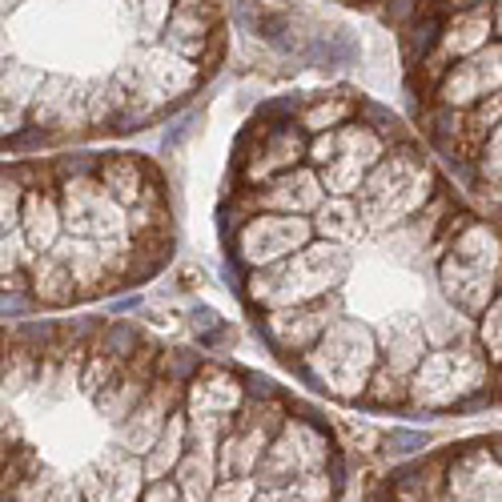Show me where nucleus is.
<instances>
[{
  "label": "nucleus",
  "mask_w": 502,
  "mask_h": 502,
  "mask_svg": "<svg viewBox=\"0 0 502 502\" xmlns=\"http://www.w3.org/2000/svg\"><path fill=\"white\" fill-rule=\"evenodd\" d=\"M266 269L269 274L253 277V293L269 306H301V301L322 298L330 285H338V277L346 274V253H342V245L317 242Z\"/></svg>",
  "instance_id": "obj_1"
},
{
  "label": "nucleus",
  "mask_w": 502,
  "mask_h": 502,
  "mask_svg": "<svg viewBox=\"0 0 502 502\" xmlns=\"http://www.w3.org/2000/svg\"><path fill=\"white\" fill-rule=\"evenodd\" d=\"M430 189V173L422 169V161L414 153H390L374 165V173L366 177V185L358 189V210L370 229H390L394 221H402L406 213H414L422 205Z\"/></svg>",
  "instance_id": "obj_2"
},
{
  "label": "nucleus",
  "mask_w": 502,
  "mask_h": 502,
  "mask_svg": "<svg viewBox=\"0 0 502 502\" xmlns=\"http://www.w3.org/2000/svg\"><path fill=\"white\" fill-rule=\"evenodd\" d=\"M61 210H65V229L73 237H89L105 250L109 261H117L125 245V205L101 185V177H73L61 193Z\"/></svg>",
  "instance_id": "obj_3"
},
{
  "label": "nucleus",
  "mask_w": 502,
  "mask_h": 502,
  "mask_svg": "<svg viewBox=\"0 0 502 502\" xmlns=\"http://www.w3.org/2000/svg\"><path fill=\"white\" fill-rule=\"evenodd\" d=\"M374 366V338L366 325L358 322H338L333 330L322 333V346L314 350V370L330 390L338 394H358L366 390V374Z\"/></svg>",
  "instance_id": "obj_4"
},
{
  "label": "nucleus",
  "mask_w": 502,
  "mask_h": 502,
  "mask_svg": "<svg viewBox=\"0 0 502 502\" xmlns=\"http://www.w3.org/2000/svg\"><path fill=\"white\" fill-rule=\"evenodd\" d=\"M494 266H498V250H494L486 229H466L462 242L454 245L450 261L442 266V282L450 290V298L466 309H478L490 301V285H494Z\"/></svg>",
  "instance_id": "obj_5"
},
{
  "label": "nucleus",
  "mask_w": 502,
  "mask_h": 502,
  "mask_svg": "<svg viewBox=\"0 0 502 502\" xmlns=\"http://www.w3.org/2000/svg\"><path fill=\"white\" fill-rule=\"evenodd\" d=\"M498 85H502V45H486L474 57L446 65L438 97H442L446 109H470L490 97V89H498Z\"/></svg>",
  "instance_id": "obj_6"
},
{
  "label": "nucleus",
  "mask_w": 502,
  "mask_h": 502,
  "mask_svg": "<svg viewBox=\"0 0 502 502\" xmlns=\"http://www.w3.org/2000/svg\"><path fill=\"white\" fill-rule=\"evenodd\" d=\"M237 242H242V258L261 269L298 253L309 242V226L298 213H266V218H253Z\"/></svg>",
  "instance_id": "obj_7"
},
{
  "label": "nucleus",
  "mask_w": 502,
  "mask_h": 502,
  "mask_svg": "<svg viewBox=\"0 0 502 502\" xmlns=\"http://www.w3.org/2000/svg\"><path fill=\"white\" fill-rule=\"evenodd\" d=\"M378 161H382V141L366 125H350V129H338V153L325 165L322 181L333 197H346L366 185V177L374 173Z\"/></svg>",
  "instance_id": "obj_8"
},
{
  "label": "nucleus",
  "mask_w": 502,
  "mask_h": 502,
  "mask_svg": "<svg viewBox=\"0 0 502 502\" xmlns=\"http://www.w3.org/2000/svg\"><path fill=\"white\" fill-rule=\"evenodd\" d=\"M213 33H218V9H213V0H177V9H173L169 25L161 33V45L189 61H202Z\"/></svg>",
  "instance_id": "obj_9"
},
{
  "label": "nucleus",
  "mask_w": 502,
  "mask_h": 502,
  "mask_svg": "<svg viewBox=\"0 0 502 502\" xmlns=\"http://www.w3.org/2000/svg\"><path fill=\"white\" fill-rule=\"evenodd\" d=\"M33 113L41 121V129H53V125H73V121H89V89L69 77H45V85L37 89Z\"/></svg>",
  "instance_id": "obj_10"
},
{
  "label": "nucleus",
  "mask_w": 502,
  "mask_h": 502,
  "mask_svg": "<svg viewBox=\"0 0 502 502\" xmlns=\"http://www.w3.org/2000/svg\"><path fill=\"white\" fill-rule=\"evenodd\" d=\"M490 33H494V4L454 12L442 25V37H438V57H446L450 65L462 57H474L478 49L490 45Z\"/></svg>",
  "instance_id": "obj_11"
},
{
  "label": "nucleus",
  "mask_w": 502,
  "mask_h": 502,
  "mask_svg": "<svg viewBox=\"0 0 502 502\" xmlns=\"http://www.w3.org/2000/svg\"><path fill=\"white\" fill-rule=\"evenodd\" d=\"M322 189H325V181H317L314 169H285V173H277L274 185L261 193V205H269L274 213L322 210Z\"/></svg>",
  "instance_id": "obj_12"
},
{
  "label": "nucleus",
  "mask_w": 502,
  "mask_h": 502,
  "mask_svg": "<svg viewBox=\"0 0 502 502\" xmlns=\"http://www.w3.org/2000/svg\"><path fill=\"white\" fill-rule=\"evenodd\" d=\"M325 322H330L325 306H309V301H301V306H282V314L269 322V338L282 350H293V346L314 342L317 333L325 330Z\"/></svg>",
  "instance_id": "obj_13"
},
{
  "label": "nucleus",
  "mask_w": 502,
  "mask_h": 502,
  "mask_svg": "<svg viewBox=\"0 0 502 502\" xmlns=\"http://www.w3.org/2000/svg\"><path fill=\"white\" fill-rule=\"evenodd\" d=\"M61 226H65V210L57 205V197H49V193H29L25 197L21 229H25L33 250H57Z\"/></svg>",
  "instance_id": "obj_14"
},
{
  "label": "nucleus",
  "mask_w": 502,
  "mask_h": 502,
  "mask_svg": "<svg viewBox=\"0 0 502 502\" xmlns=\"http://www.w3.org/2000/svg\"><path fill=\"white\" fill-rule=\"evenodd\" d=\"M97 177H101V185H105L121 205H129V210H137V205L145 202V173H141L137 157H109L97 169Z\"/></svg>",
  "instance_id": "obj_15"
},
{
  "label": "nucleus",
  "mask_w": 502,
  "mask_h": 502,
  "mask_svg": "<svg viewBox=\"0 0 502 502\" xmlns=\"http://www.w3.org/2000/svg\"><path fill=\"white\" fill-rule=\"evenodd\" d=\"M165 410H169V402H165V390H157L153 398H141L137 410L129 414V446L133 450H149V442H153L157 434L165 430Z\"/></svg>",
  "instance_id": "obj_16"
},
{
  "label": "nucleus",
  "mask_w": 502,
  "mask_h": 502,
  "mask_svg": "<svg viewBox=\"0 0 502 502\" xmlns=\"http://www.w3.org/2000/svg\"><path fill=\"white\" fill-rule=\"evenodd\" d=\"M390 370H414V366H422V330L418 322H410V317H398V322H390Z\"/></svg>",
  "instance_id": "obj_17"
},
{
  "label": "nucleus",
  "mask_w": 502,
  "mask_h": 502,
  "mask_svg": "<svg viewBox=\"0 0 502 502\" xmlns=\"http://www.w3.org/2000/svg\"><path fill=\"white\" fill-rule=\"evenodd\" d=\"M358 226H366L362 210H358L354 202H346V197H333V202L322 205V213H317V234L333 237V242H346L350 234H358Z\"/></svg>",
  "instance_id": "obj_18"
},
{
  "label": "nucleus",
  "mask_w": 502,
  "mask_h": 502,
  "mask_svg": "<svg viewBox=\"0 0 502 502\" xmlns=\"http://www.w3.org/2000/svg\"><path fill=\"white\" fill-rule=\"evenodd\" d=\"M237 406V382H229L226 374H218L213 382H197L193 390V418H213L221 410H234Z\"/></svg>",
  "instance_id": "obj_19"
},
{
  "label": "nucleus",
  "mask_w": 502,
  "mask_h": 502,
  "mask_svg": "<svg viewBox=\"0 0 502 502\" xmlns=\"http://www.w3.org/2000/svg\"><path fill=\"white\" fill-rule=\"evenodd\" d=\"M133 17H137V29L145 41H157V37L165 33V25H169L173 9H177V0H129Z\"/></svg>",
  "instance_id": "obj_20"
},
{
  "label": "nucleus",
  "mask_w": 502,
  "mask_h": 502,
  "mask_svg": "<svg viewBox=\"0 0 502 502\" xmlns=\"http://www.w3.org/2000/svg\"><path fill=\"white\" fill-rule=\"evenodd\" d=\"M181 438H185V422L169 418V426L161 430V446H157V454H153V474H165V466H173V462H177Z\"/></svg>",
  "instance_id": "obj_21"
},
{
  "label": "nucleus",
  "mask_w": 502,
  "mask_h": 502,
  "mask_svg": "<svg viewBox=\"0 0 502 502\" xmlns=\"http://www.w3.org/2000/svg\"><path fill=\"white\" fill-rule=\"evenodd\" d=\"M350 109H354V105H350L346 97L322 101V105H314V109L306 113V129H309V133H325L330 125H338L342 117H350Z\"/></svg>",
  "instance_id": "obj_22"
},
{
  "label": "nucleus",
  "mask_w": 502,
  "mask_h": 502,
  "mask_svg": "<svg viewBox=\"0 0 502 502\" xmlns=\"http://www.w3.org/2000/svg\"><path fill=\"white\" fill-rule=\"evenodd\" d=\"M482 333H486V350H490V358H502V298L486 309Z\"/></svg>",
  "instance_id": "obj_23"
},
{
  "label": "nucleus",
  "mask_w": 502,
  "mask_h": 502,
  "mask_svg": "<svg viewBox=\"0 0 502 502\" xmlns=\"http://www.w3.org/2000/svg\"><path fill=\"white\" fill-rule=\"evenodd\" d=\"M109 378H113V362L105 354H97L89 362V374H85V394L101 398V386H109Z\"/></svg>",
  "instance_id": "obj_24"
},
{
  "label": "nucleus",
  "mask_w": 502,
  "mask_h": 502,
  "mask_svg": "<svg viewBox=\"0 0 502 502\" xmlns=\"http://www.w3.org/2000/svg\"><path fill=\"white\" fill-rule=\"evenodd\" d=\"M17 202H21V185H17V181H4V234L21 226V218H17Z\"/></svg>",
  "instance_id": "obj_25"
},
{
  "label": "nucleus",
  "mask_w": 502,
  "mask_h": 502,
  "mask_svg": "<svg viewBox=\"0 0 502 502\" xmlns=\"http://www.w3.org/2000/svg\"><path fill=\"white\" fill-rule=\"evenodd\" d=\"M486 169L502 173V121H498V129H494V137L486 141Z\"/></svg>",
  "instance_id": "obj_26"
},
{
  "label": "nucleus",
  "mask_w": 502,
  "mask_h": 502,
  "mask_svg": "<svg viewBox=\"0 0 502 502\" xmlns=\"http://www.w3.org/2000/svg\"><path fill=\"white\" fill-rule=\"evenodd\" d=\"M482 4H490V0H450L454 12H462V9H482Z\"/></svg>",
  "instance_id": "obj_27"
},
{
  "label": "nucleus",
  "mask_w": 502,
  "mask_h": 502,
  "mask_svg": "<svg viewBox=\"0 0 502 502\" xmlns=\"http://www.w3.org/2000/svg\"><path fill=\"white\" fill-rule=\"evenodd\" d=\"M494 33L502 37V0H494Z\"/></svg>",
  "instance_id": "obj_28"
},
{
  "label": "nucleus",
  "mask_w": 502,
  "mask_h": 502,
  "mask_svg": "<svg viewBox=\"0 0 502 502\" xmlns=\"http://www.w3.org/2000/svg\"><path fill=\"white\" fill-rule=\"evenodd\" d=\"M17 4H21V0H4V9H17Z\"/></svg>",
  "instance_id": "obj_29"
},
{
  "label": "nucleus",
  "mask_w": 502,
  "mask_h": 502,
  "mask_svg": "<svg viewBox=\"0 0 502 502\" xmlns=\"http://www.w3.org/2000/svg\"><path fill=\"white\" fill-rule=\"evenodd\" d=\"M498 454H502V438H498Z\"/></svg>",
  "instance_id": "obj_30"
}]
</instances>
